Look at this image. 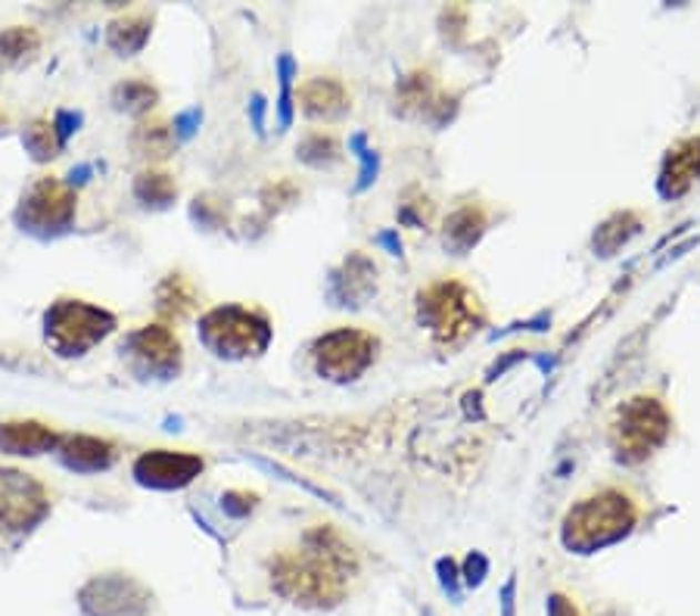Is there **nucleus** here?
<instances>
[{
	"label": "nucleus",
	"instance_id": "nucleus-1",
	"mask_svg": "<svg viewBox=\"0 0 700 616\" xmlns=\"http://www.w3.org/2000/svg\"><path fill=\"white\" fill-rule=\"evenodd\" d=\"M355 576L349 545L331 529H312L303 548L277 554L271 561V588L281 598L303 607H334L346 598Z\"/></svg>",
	"mask_w": 700,
	"mask_h": 616
},
{
	"label": "nucleus",
	"instance_id": "nucleus-2",
	"mask_svg": "<svg viewBox=\"0 0 700 616\" xmlns=\"http://www.w3.org/2000/svg\"><path fill=\"white\" fill-rule=\"evenodd\" d=\"M638 511L629 495L605 489L582 498L564 521V545L576 554L601 552L632 533Z\"/></svg>",
	"mask_w": 700,
	"mask_h": 616
},
{
	"label": "nucleus",
	"instance_id": "nucleus-3",
	"mask_svg": "<svg viewBox=\"0 0 700 616\" xmlns=\"http://www.w3.org/2000/svg\"><path fill=\"white\" fill-rule=\"evenodd\" d=\"M200 333L215 355L224 359H246V355H258L265 352L271 343V324L268 317L258 315L253 309L243 305H222L212 309L203 321H200Z\"/></svg>",
	"mask_w": 700,
	"mask_h": 616
},
{
	"label": "nucleus",
	"instance_id": "nucleus-4",
	"mask_svg": "<svg viewBox=\"0 0 700 616\" xmlns=\"http://www.w3.org/2000/svg\"><path fill=\"white\" fill-rule=\"evenodd\" d=\"M112 327H115V317L106 309H97L81 300L53 302L44 315L48 343L60 355H84L103 336H110Z\"/></svg>",
	"mask_w": 700,
	"mask_h": 616
},
{
	"label": "nucleus",
	"instance_id": "nucleus-5",
	"mask_svg": "<svg viewBox=\"0 0 700 616\" xmlns=\"http://www.w3.org/2000/svg\"><path fill=\"white\" fill-rule=\"evenodd\" d=\"M420 321L436 333V340L443 343H458L470 331H477L479 302L477 296L458 281H439V284L427 286L417 302Z\"/></svg>",
	"mask_w": 700,
	"mask_h": 616
},
{
	"label": "nucleus",
	"instance_id": "nucleus-6",
	"mask_svg": "<svg viewBox=\"0 0 700 616\" xmlns=\"http://www.w3.org/2000/svg\"><path fill=\"white\" fill-rule=\"evenodd\" d=\"M667 436L669 414L651 395L632 398L613 424V448L622 461H645Z\"/></svg>",
	"mask_w": 700,
	"mask_h": 616
},
{
	"label": "nucleus",
	"instance_id": "nucleus-7",
	"mask_svg": "<svg viewBox=\"0 0 700 616\" xmlns=\"http://www.w3.org/2000/svg\"><path fill=\"white\" fill-rule=\"evenodd\" d=\"M75 215V193L69 184L57 181V178H41L32 190L22 196L17 219L26 231L32 234H60L72 224Z\"/></svg>",
	"mask_w": 700,
	"mask_h": 616
},
{
	"label": "nucleus",
	"instance_id": "nucleus-8",
	"mask_svg": "<svg viewBox=\"0 0 700 616\" xmlns=\"http://www.w3.org/2000/svg\"><path fill=\"white\" fill-rule=\"evenodd\" d=\"M44 486L22 471H0V533H29L48 517Z\"/></svg>",
	"mask_w": 700,
	"mask_h": 616
},
{
	"label": "nucleus",
	"instance_id": "nucleus-9",
	"mask_svg": "<svg viewBox=\"0 0 700 616\" xmlns=\"http://www.w3.org/2000/svg\"><path fill=\"white\" fill-rule=\"evenodd\" d=\"M374 352H377V343H374L371 333L343 327V331L321 336L315 343V364L327 380L346 383V380L365 374L374 362Z\"/></svg>",
	"mask_w": 700,
	"mask_h": 616
},
{
	"label": "nucleus",
	"instance_id": "nucleus-10",
	"mask_svg": "<svg viewBox=\"0 0 700 616\" xmlns=\"http://www.w3.org/2000/svg\"><path fill=\"white\" fill-rule=\"evenodd\" d=\"M128 352L138 362L141 371L156 374V377H175L181 367V343L169 327L153 324V327H141L138 333L128 336Z\"/></svg>",
	"mask_w": 700,
	"mask_h": 616
},
{
	"label": "nucleus",
	"instance_id": "nucleus-11",
	"mask_svg": "<svg viewBox=\"0 0 700 616\" xmlns=\"http://www.w3.org/2000/svg\"><path fill=\"white\" fill-rule=\"evenodd\" d=\"M203 471V458L187 452H146L134 464L138 483L153 489H181Z\"/></svg>",
	"mask_w": 700,
	"mask_h": 616
},
{
	"label": "nucleus",
	"instance_id": "nucleus-12",
	"mask_svg": "<svg viewBox=\"0 0 700 616\" xmlns=\"http://www.w3.org/2000/svg\"><path fill=\"white\" fill-rule=\"evenodd\" d=\"M694 181H700V138H688L669 150L663 172H660V193L679 196Z\"/></svg>",
	"mask_w": 700,
	"mask_h": 616
},
{
	"label": "nucleus",
	"instance_id": "nucleus-13",
	"mask_svg": "<svg viewBox=\"0 0 700 616\" xmlns=\"http://www.w3.org/2000/svg\"><path fill=\"white\" fill-rule=\"evenodd\" d=\"M377 284V269L367 262L365 255H352L346 265L336 271L331 281V296L336 305H362L374 293Z\"/></svg>",
	"mask_w": 700,
	"mask_h": 616
},
{
	"label": "nucleus",
	"instance_id": "nucleus-14",
	"mask_svg": "<svg viewBox=\"0 0 700 616\" xmlns=\"http://www.w3.org/2000/svg\"><path fill=\"white\" fill-rule=\"evenodd\" d=\"M60 445V436L44 424L34 421H17V424H0V452L10 455H44Z\"/></svg>",
	"mask_w": 700,
	"mask_h": 616
},
{
	"label": "nucleus",
	"instance_id": "nucleus-15",
	"mask_svg": "<svg viewBox=\"0 0 700 616\" xmlns=\"http://www.w3.org/2000/svg\"><path fill=\"white\" fill-rule=\"evenodd\" d=\"M300 100H303V110L315 119H321V115L331 119V115H339L349 107V94L336 79H312L300 91Z\"/></svg>",
	"mask_w": 700,
	"mask_h": 616
},
{
	"label": "nucleus",
	"instance_id": "nucleus-16",
	"mask_svg": "<svg viewBox=\"0 0 700 616\" xmlns=\"http://www.w3.org/2000/svg\"><path fill=\"white\" fill-rule=\"evenodd\" d=\"M115 452L106 440L97 436H69L63 443V461L75 471H103L110 467Z\"/></svg>",
	"mask_w": 700,
	"mask_h": 616
},
{
	"label": "nucleus",
	"instance_id": "nucleus-17",
	"mask_svg": "<svg viewBox=\"0 0 700 616\" xmlns=\"http://www.w3.org/2000/svg\"><path fill=\"white\" fill-rule=\"evenodd\" d=\"M483 228H486L483 209H477V205H464V209H458V212L448 219L446 243L452 250L464 253V250H470V246L477 243L479 234H483Z\"/></svg>",
	"mask_w": 700,
	"mask_h": 616
},
{
	"label": "nucleus",
	"instance_id": "nucleus-18",
	"mask_svg": "<svg viewBox=\"0 0 700 616\" xmlns=\"http://www.w3.org/2000/svg\"><path fill=\"white\" fill-rule=\"evenodd\" d=\"M146 38H150V19L146 17L115 19V22L110 26V34H106L110 48L119 50L122 57L138 53V50L146 44Z\"/></svg>",
	"mask_w": 700,
	"mask_h": 616
},
{
	"label": "nucleus",
	"instance_id": "nucleus-19",
	"mask_svg": "<svg viewBox=\"0 0 700 616\" xmlns=\"http://www.w3.org/2000/svg\"><path fill=\"white\" fill-rule=\"evenodd\" d=\"M156 300H160V312L165 317H184L196 305V293H193V286L181 274H172L160 286V296Z\"/></svg>",
	"mask_w": 700,
	"mask_h": 616
},
{
	"label": "nucleus",
	"instance_id": "nucleus-20",
	"mask_svg": "<svg viewBox=\"0 0 700 616\" xmlns=\"http://www.w3.org/2000/svg\"><path fill=\"white\" fill-rule=\"evenodd\" d=\"M638 215L632 212H620V215H613L610 222H605L598 228V234H595V246L601 250V255H610L613 250H620L626 240L632 238L638 231Z\"/></svg>",
	"mask_w": 700,
	"mask_h": 616
},
{
	"label": "nucleus",
	"instance_id": "nucleus-21",
	"mask_svg": "<svg viewBox=\"0 0 700 616\" xmlns=\"http://www.w3.org/2000/svg\"><path fill=\"white\" fill-rule=\"evenodd\" d=\"M175 193H177L175 181L162 172H144V174H138V181H134V196H138L141 203L156 205V209L172 203V200H175Z\"/></svg>",
	"mask_w": 700,
	"mask_h": 616
},
{
	"label": "nucleus",
	"instance_id": "nucleus-22",
	"mask_svg": "<svg viewBox=\"0 0 700 616\" xmlns=\"http://www.w3.org/2000/svg\"><path fill=\"white\" fill-rule=\"evenodd\" d=\"M41 48V38L34 29H26V26H17V29H7L0 34V60L3 63H19L26 57H32Z\"/></svg>",
	"mask_w": 700,
	"mask_h": 616
},
{
	"label": "nucleus",
	"instance_id": "nucleus-23",
	"mask_svg": "<svg viewBox=\"0 0 700 616\" xmlns=\"http://www.w3.org/2000/svg\"><path fill=\"white\" fill-rule=\"evenodd\" d=\"M22 143H26V150L32 153L38 162H48L60 153V138H57V128L48 125V122H32V125L26 128V134H22Z\"/></svg>",
	"mask_w": 700,
	"mask_h": 616
},
{
	"label": "nucleus",
	"instance_id": "nucleus-24",
	"mask_svg": "<svg viewBox=\"0 0 700 616\" xmlns=\"http://www.w3.org/2000/svg\"><path fill=\"white\" fill-rule=\"evenodd\" d=\"M134 147H138L141 156H169V150H172V128L165 125V122L141 125L138 128V134H134Z\"/></svg>",
	"mask_w": 700,
	"mask_h": 616
},
{
	"label": "nucleus",
	"instance_id": "nucleus-25",
	"mask_svg": "<svg viewBox=\"0 0 700 616\" xmlns=\"http://www.w3.org/2000/svg\"><path fill=\"white\" fill-rule=\"evenodd\" d=\"M112 100H115V107H119V110L146 112L153 103H156V88H150L146 81L131 79L112 91Z\"/></svg>",
	"mask_w": 700,
	"mask_h": 616
},
{
	"label": "nucleus",
	"instance_id": "nucleus-26",
	"mask_svg": "<svg viewBox=\"0 0 700 616\" xmlns=\"http://www.w3.org/2000/svg\"><path fill=\"white\" fill-rule=\"evenodd\" d=\"M300 156H303L305 162H312V165H321V162H327V159L336 156V141L334 138H324V134H312V138L300 147Z\"/></svg>",
	"mask_w": 700,
	"mask_h": 616
},
{
	"label": "nucleus",
	"instance_id": "nucleus-27",
	"mask_svg": "<svg viewBox=\"0 0 700 616\" xmlns=\"http://www.w3.org/2000/svg\"><path fill=\"white\" fill-rule=\"evenodd\" d=\"M293 72H296V63L290 57H281V125L284 128L293 119V110H290V81H293Z\"/></svg>",
	"mask_w": 700,
	"mask_h": 616
},
{
	"label": "nucleus",
	"instance_id": "nucleus-28",
	"mask_svg": "<svg viewBox=\"0 0 700 616\" xmlns=\"http://www.w3.org/2000/svg\"><path fill=\"white\" fill-rule=\"evenodd\" d=\"M352 150H358V156H362V181H358V190H365L374 181V174H377V156L365 147V134H355L352 138Z\"/></svg>",
	"mask_w": 700,
	"mask_h": 616
},
{
	"label": "nucleus",
	"instance_id": "nucleus-29",
	"mask_svg": "<svg viewBox=\"0 0 700 616\" xmlns=\"http://www.w3.org/2000/svg\"><path fill=\"white\" fill-rule=\"evenodd\" d=\"M222 502H224V511H227V514L243 517V514H250V511H253L255 495H246V492H227Z\"/></svg>",
	"mask_w": 700,
	"mask_h": 616
},
{
	"label": "nucleus",
	"instance_id": "nucleus-30",
	"mask_svg": "<svg viewBox=\"0 0 700 616\" xmlns=\"http://www.w3.org/2000/svg\"><path fill=\"white\" fill-rule=\"evenodd\" d=\"M548 616H579L576 604L564 595H551L548 598Z\"/></svg>",
	"mask_w": 700,
	"mask_h": 616
},
{
	"label": "nucleus",
	"instance_id": "nucleus-31",
	"mask_svg": "<svg viewBox=\"0 0 700 616\" xmlns=\"http://www.w3.org/2000/svg\"><path fill=\"white\" fill-rule=\"evenodd\" d=\"M75 125H79V115H72V112H60V115H57L53 128H57V138H60V143L69 141V134L75 131Z\"/></svg>",
	"mask_w": 700,
	"mask_h": 616
},
{
	"label": "nucleus",
	"instance_id": "nucleus-32",
	"mask_svg": "<svg viewBox=\"0 0 700 616\" xmlns=\"http://www.w3.org/2000/svg\"><path fill=\"white\" fill-rule=\"evenodd\" d=\"M483 573H486V557L483 554H470L467 557V585L483 583Z\"/></svg>",
	"mask_w": 700,
	"mask_h": 616
},
{
	"label": "nucleus",
	"instance_id": "nucleus-33",
	"mask_svg": "<svg viewBox=\"0 0 700 616\" xmlns=\"http://www.w3.org/2000/svg\"><path fill=\"white\" fill-rule=\"evenodd\" d=\"M193 125H200V110L184 112V115H181V119H177V122H175L177 134H181V138H191Z\"/></svg>",
	"mask_w": 700,
	"mask_h": 616
},
{
	"label": "nucleus",
	"instance_id": "nucleus-34",
	"mask_svg": "<svg viewBox=\"0 0 700 616\" xmlns=\"http://www.w3.org/2000/svg\"><path fill=\"white\" fill-rule=\"evenodd\" d=\"M439 573H443V585L452 592V598H458V585H455V564L452 561H439Z\"/></svg>",
	"mask_w": 700,
	"mask_h": 616
},
{
	"label": "nucleus",
	"instance_id": "nucleus-35",
	"mask_svg": "<svg viewBox=\"0 0 700 616\" xmlns=\"http://www.w3.org/2000/svg\"><path fill=\"white\" fill-rule=\"evenodd\" d=\"M262 115H265V100H262V97H253V125H255V131H262Z\"/></svg>",
	"mask_w": 700,
	"mask_h": 616
},
{
	"label": "nucleus",
	"instance_id": "nucleus-36",
	"mask_svg": "<svg viewBox=\"0 0 700 616\" xmlns=\"http://www.w3.org/2000/svg\"><path fill=\"white\" fill-rule=\"evenodd\" d=\"M501 598H505V616H514V579H510V583L505 585Z\"/></svg>",
	"mask_w": 700,
	"mask_h": 616
},
{
	"label": "nucleus",
	"instance_id": "nucleus-37",
	"mask_svg": "<svg viewBox=\"0 0 700 616\" xmlns=\"http://www.w3.org/2000/svg\"><path fill=\"white\" fill-rule=\"evenodd\" d=\"M381 243H383V246H389V253H393V255L402 253V243H398L396 234H383Z\"/></svg>",
	"mask_w": 700,
	"mask_h": 616
},
{
	"label": "nucleus",
	"instance_id": "nucleus-38",
	"mask_svg": "<svg viewBox=\"0 0 700 616\" xmlns=\"http://www.w3.org/2000/svg\"><path fill=\"white\" fill-rule=\"evenodd\" d=\"M3 122H7V119H3V112H0V131H3Z\"/></svg>",
	"mask_w": 700,
	"mask_h": 616
}]
</instances>
